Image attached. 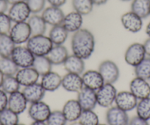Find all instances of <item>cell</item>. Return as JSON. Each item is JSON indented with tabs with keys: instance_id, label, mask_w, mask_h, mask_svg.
<instances>
[{
	"instance_id": "cell-30",
	"label": "cell",
	"mask_w": 150,
	"mask_h": 125,
	"mask_svg": "<svg viewBox=\"0 0 150 125\" xmlns=\"http://www.w3.org/2000/svg\"><path fill=\"white\" fill-rule=\"evenodd\" d=\"M52 65L47 56L35 57L34 61L32 67L36 70L40 76H43L52 71Z\"/></svg>"
},
{
	"instance_id": "cell-56",
	"label": "cell",
	"mask_w": 150,
	"mask_h": 125,
	"mask_svg": "<svg viewBox=\"0 0 150 125\" xmlns=\"http://www.w3.org/2000/svg\"><path fill=\"white\" fill-rule=\"evenodd\" d=\"M0 125H1V124H0Z\"/></svg>"
},
{
	"instance_id": "cell-51",
	"label": "cell",
	"mask_w": 150,
	"mask_h": 125,
	"mask_svg": "<svg viewBox=\"0 0 150 125\" xmlns=\"http://www.w3.org/2000/svg\"><path fill=\"white\" fill-rule=\"evenodd\" d=\"M70 125H83V124H80L78 121H77V122H71V124Z\"/></svg>"
},
{
	"instance_id": "cell-20",
	"label": "cell",
	"mask_w": 150,
	"mask_h": 125,
	"mask_svg": "<svg viewBox=\"0 0 150 125\" xmlns=\"http://www.w3.org/2000/svg\"><path fill=\"white\" fill-rule=\"evenodd\" d=\"M22 93L28 103H33L41 101L45 97L46 91L41 86V83L37 82L27 87H24Z\"/></svg>"
},
{
	"instance_id": "cell-17",
	"label": "cell",
	"mask_w": 150,
	"mask_h": 125,
	"mask_svg": "<svg viewBox=\"0 0 150 125\" xmlns=\"http://www.w3.org/2000/svg\"><path fill=\"white\" fill-rule=\"evenodd\" d=\"M83 85L85 87L97 91L104 85L105 81L98 70H89L82 74Z\"/></svg>"
},
{
	"instance_id": "cell-26",
	"label": "cell",
	"mask_w": 150,
	"mask_h": 125,
	"mask_svg": "<svg viewBox=\"0 0 150 125\" xmlns=\"http://www.w3.org/2000/svg\"><path fill=\"white\" fill-rule=\"evenodd\" d=\"M27 22L28 23L29 27L31 30L32 36L45 34L47 24H46L41 15L33 14V15H30Z\"/></svg>"
},
{
	"instance_id": "cell-33",
	"label": "cell",
	"mask_w": 150,
	"mask_h": 125,
	"mask_svg": "<svg viewBox=\"0 0 150 125\" xmlns=\"http://www.w3.org/2000/svg\"><path fill=\"white\" fill-rule=\"evenodd\" d=\"M21 85L15 75L5 76L1 89L8 94L19 91Z\"/></svg>"
},
{
	"instance_id": "cell-52",
	"label": "cell",
	"mask_w": 150,
	"mask_h": 125,
	"mask_svg": "<svg viewBox=\"0 0 150 125\" xmlns=\"http://www.w3.org/2000/svg\"><path fill=\"white\" fill-rule=\"evenodd\" d=\"M122 2H129V1H132V0H121Z\"/></svg>"
},
{
	"instance_id": "cell-40",
	"label": "cell",
	"mask_w": 150,
	"mask_h": 125,
	"mask_svg": "<svg viewBox=\"0 0 150 125\" xmlns=\"http://www.w3.org/2000/svg\"><path fill=\"white\" fill-rule=\"evenodd\" d=\"M25 2L28 5L31 13L38 14L45 9L47 0H26Z\"/></svg>"
},
{
	"instance_id": "cell-14",
	"label": "cell",
	"mask_w": 150,
	"mask_h": 125,
	"mask_svg": "<svg viewBox=\"0 0 150 125\" xmlns=\"http://www.w3.org/2000/svg\"><path fill=\"white\" fill-rule=\"evenodd\" d=\"M121 23L125 29L132 33L138 32L143 27L142 18L131 10L122 15Z\"/></svg>"
},
{
	"instance_id": "cell-15",
	"label": "cell",
	"mask_w": 150,
	"mask_h": 125,
	"mask_svg": "<svg viewBox=\"0 0 150 125\" xmlns=\"http://www.w3.org/2000/svg\"><path fill=\"white\" fill-rule=\"evenodd\" d=\"M77 100L83 110H93L97 105L96 91L85 87L78 92Z\"/></svg>"
},
{
	"instance_id": "cell-41",
	"label": "cell",
	"mask_w": 150,
	"mask_h": 125,
	"mask_svg": "<svg viewBox=\"0 0 150 125\" xmlns=\"http://www.w3.org/2000/svg\"><path fill=\"white\" fill-rule=\"evenodd\" d=\"M8 96L2 89H0V112L8 108Z\"/></svg>"
},
{
	"instance_id": "cell-21",
	"label": "cell",
	"mask_w": 150,
	"mask_h": 125,
	"mask_svg": "<svg viewBox=\"0 0 150 125\" xmlns=\"http://www.w3.org/2000/svg\"><path fill=\"white\" fill-rule=\"evenodd\" d=\"M27 100H26L22 91H18L9 94L8 108L17 114L24 113L27 108Z\"/></svg>"
},
{
	"instance_id": "cell-8",
	"label": "cell",
	"mask_w": 150,
	"mask_h": 125,
	"mask_svg": "<svg viewBox=\"0 0 150 125\" xmlns=\"http://www.w3.org/2000/svg\"><path fill=\"white\" fill-rule=\"evenodd\" d=\"M52 112L50 105L44 101L30 103L28 115L34 122H46Z\"/></svg>"
},
{
	"instance_id": "cell-42",
	"label": "cell",
	"mask_w": 150,
	"mask_h": 125,
	"mask_svg": "<svg viewBox=\"0 0 150 125\" xmlns=\"http://www.w3.org/2000/svg\"><path fill=\"white\" fill-rule=\"evenodd\" d=\"M129 125H149L148 121L138 117V116H134L129 119Z\"/></svg>"
},
{
	"instance_id": "cell-22",
	"label": "cell",
	"mask_w": 150,
	"mask_h": 125,
	"mask_svg": "<svg viewBox=\"0 0 150 125\" xmlns=\"http://www.w3.org/2000/svg\"><path fill=\"white\" fill-rule=\"evenodd\" d=\"M83 108L77 100H69L63 105L62 112L66 117L67 122H74L78 121Z\"/></svg>"
},
{
	"instance_id": "cell-1",
	"label": "cell",
	"mask_w": 150,
	"mask_h": 125,
	"mask_svg": "<svg viewBox=\"0 0 150 125\" xmlns=\"http://www.w3.org/2000/svg\"><path fill=\"white\" fill-rule=\"evenodd\" d=\"M73 54L86 60L90 58L94 52L95 38L88 29L81 28L74 33L71 41Z\"/></svg>"
},
{
	"instance_id": "cell-4",
	"label": "cell",
	"mask_w": 150,
	"mask_h": 125,
	"mask_svg": "<svg viewBox=\"0 0 150 125\" xmlns=\"http://www.w3.org/2000/svg\"><path fill=\"white\" fill-rule=\"evenodd\" d=\"M98 71L105 83L114 84L119 78L120 70L117 64L112 60H105L99 64Z\"/></svg>"
},
{
	"instance_id": "cell-34",
	"label": "cell",
	"mask_w": 150,
	"mask_h": 125,
	"mask_svg": "<svg viewBox=\"0 0 150 125\" xmlns=\"http://www.w3.org/2000/svg\"><path fill=\"white\" fill-rule=\"evenodd\" d=\"M19 123L18 114L12 111L8 108L0 112V124L16 125Z\"/></svg>"
},
{
	"instance_id": "cell-54",
	"label": "cell",
	"mask_w": 150,
	"mask_h": 125,
	"mask_svg": "<svg viewBox=\"0 0 150 125\" xmlns=\"http://www.w3.org/2000/svg\"><path fill=\"white\" fill-rule=\"evenodd\" d=\"M16 125H25V124H21V123H18V124H16Z\"/></svg>"
},
{
	"instance_id": "cell-39",
	"label": "cell",
	"mask_w": 150,
	"mask_h": 125,
	"mask_svg": "<svg viewBox=\"0 0 150 125\" xmlns=\"http://www.w3.org/2000/svg\"><path fill=\"white\" fill-rule=\"evenodd\" d=\"M12 23L6 13H0V34H9L13 26Z\"/></svg>"
},
{
	"instance_id": "cell-37",
	"label": "cell",
	"mask_w": 150,
	"mask_h": 125,
	"mask_svg": "<svg viewBox=\"0 0 150 125\" xmlns=\"http://www.w3.org/2000/svg\"><path fill=\"white\" fill-rule=\"evenodd\" d=\"M78 122L83 125H98L99 124V119L98 115L93 110H83Z\"/></svg>"
},
{
	"instance_id": "cell-29",
	"label": "cell",
	"mask_w": 150,
	"mask_h": 125,
	"mask_svg": "<svg viewBox=\"0 0 150 125\" xmlns=\"http://www.w3.org/2000/svg\"><path fill=\"white\" fill-rule=\"evenodd\" d=\"M16 46L9 34H0V57L9 58Z\"/></svg>"
},
{
	"instance_id": "cell-24",
	"label": "cell",
	"mask_w": 150,
	"mask_h": 125,
	"mask_svg": "<svg viewBox=\"0 0 150 125\" xmlns=\"http://www.w3.org/2000/svg\"><path fill=\"white\" fill-rule=\"evenodd\" d=\"M63 67L68 73L82 75L85 72L86 64L84 59L74 54H72L69 55L67 57L63 63Z\"/></svg>"
},
{
	"instance_id": "cell-43",
	"label": "cell",
	"mask_w": 150,
	"mask_h": 125,
	"mask_svg": "<svg viewBox=\"0 0 150 125\" xmlns=\"http://www.w3.org/2000/svg\"><path fill=\"white\" fill-rule=\"evenodd\" d=\"M67 0H47V2L50 5V6L58 7L61 8L66 3Z\"/></svg>"
},
{
	"instance_id": "cell-13",
	"label": "cell",
	"mask_w": 150,
	"mask_h": 125,
	"mask_svg": "<svg viewBox=\"0 0 150 125\" xmlns=\"http://www.w3.org/2000/svg\"><path fill=\"white\" fill-rule=\"evenodd\" d=\"M61 87L69 92L78 93L84 87L81 75L67 73L62 77Z\"/></svg>"
},
{
	"instance_id": "cell-25",
	"label": "cell",
	"mask_w": 150,
	"mask_h": 125,
	"mask_svg": "<svg viewBox=\"0 0 150 125\" xmlns=\"http://www.w3.org/2000/svg\"><path fill=\"white\" fill-rule=\"evenodd\" d=\"M69 55L67 48L63 45H53L47 57L53 65H61L63 64Z\"/></svg>"
},
{
	"instance_id": "cell-2",
	"label": "cell",
	"mask_w": 150,
	"mask_h": 125,
	"mask_svg": "<svg viewBox=\"0 0 150 125\" xmlns=\"http://www.w3.org/2000/svg\"><path fill=\"white\" fill-rule=\"evenodd\" d=\"M26 43L27 48L35 57L47 56L54 45L50 37L44 34L31 36Z\"/></svg>"
},
{
	"instance_id": "cell-19",
	"label": "cell",
	"mask_w": 150,
	"mask_h": 125,
	"mask_svg": "<svg viewBox=\"0 0 150 125\" xmlns=\"http://www.w3.org/2000/svg\"><path fill=\"white\" fill-rule=\"evenodd\" d=\"M83 15L76 11H72L65 15L62 25L69 33H74L82 28Z\"/></svg>"
},
{
	"instance_id": "cell-6",
	"label": "cell",
	"mask_w": 150,
	"mask_h": 125,
	"mask_svg": "<svg viewBox=\"0 0 150 125\" xmlns=\"http://www.w3.org/2000/svg\"><path fill=\"white\" fill-rule=\"evenodd\" d=\"M9 35L16 45L27 43L32 36L28 23L27 21L15 23L11 27Z\"/></svg>"
},
{
	"instance_id": "cell-44",
	"label": "cell",
	"mask_w": 150,
	"mask_h": 125,
	"mask_svg": "<svg viewBox=\"0 0 150 125\" xmlns=\"http://www.w3.org/2000/svg\"><path fill=\"white\" fill-rule=\"evenodd\" d=\"M9 9V4L7 0H0V13H6Z\"/></svg>"
},
{
	"instance_id": "cell-16",
	"label": "cell",
	"mask_w": 150,
	"mask_h": 125,
	"mask_svg": "<svg viewBox=\"0 0 150 125\" xmlns=\"http://www.w3.org/2000/svg\"><path fill=\"white\" fill-rule=\"evenodd\" d=\"M41 16L46 24L54 27L62 24L65 14L60 8L50 6L42 11Z\"/></svg>"
},
{
	"instance_id": "cell-27",
	"label": "cell",
	"mask_w": 150,
	"mask_h": 125,
	"mask_svg": "<svg viewBox=\"0 0 150 125\" xmlns=\"http://www.w3.org/2000/svg\"><path fill=\"white\" fill-rule=\"evenodd\" d=\"M68 34H69V32L66 31L63 25L60 24V25L52 27L49 33V37L52 42L53 45H63V43L66 41L68 38Z\"/></svg>"
},
{
	"instance_id": "cell-10",
	"label": "cell",
	"mask_w": 150,
	"mask_h": 125,
	"mask_svg": "<svg viewBox=\"0 0 150 125\" xmlns=\"http://www.w3.org/2000/svg\"><path fill=\"white\" fill-rule=\"evenodd\" d=\"M105 118L108 125H129V118L127 112L116 106H111L108 108Z\"/></svg>"
},
{
	"instance_id": "cell-3",
	"label": "cell",
	"mask_w": 150,
	"mask_h": 125,
	"mask_svg": "<svg viewBox=\"0 0 150 125\" xmlns=\"http://www.w3.org/2000/svg\"><path fill=\"white\" fill-rule=\"evenodd\" d=\"M97 105L102 108H109L115 103L118 91L112 83H104L100 89L96 91Z\"/></svg>"
},
{
	"instance_id": "cell-5",
	"label": "cell",
	"mask_w": 150,
	"mask_h": 125,
	"mask_svg": "<svg viewBox=\"0 0 150 125\" xmlns=\"http://www.w3.org/2000/svg\"><path fill=\"white\" fill-rule=\"evenodd\" d=\"M11 58L19 68H24L33 66L35 56L27 46L18 45L15 47Z\"/></svg>"
},
{
	"instance_id": "cell-18",
	"label": "cell",
	"mask_w": 150,
	"mask_h": 125,
	"mask_svg": "<svg viewBox=\"0 0 150 125\" xmlns=\"http://www.w3.org/2000/svg\"><path fill=\"white\" fill-rule=\"evenodd\" d=\"M15 76L20 85L24 87L37 83L40 77L33 67L19 68Z\"/></svg>"
},
{
	"instance_id": "cell-48",
	"label": "cell",
	"mask_w": 150,
	"mask_h": 125,
	"mask_svg": "<svg viewBox=\"0 0 150 125\" xmlns=\"http://www.w3.org/2000/svg\"><path fill=\"white\" fill-rule=\"evenodd\" d=\"M30 125H47L46 122H34L33 121V123Z\"/></svg>"
},
{
	"instance_id": "cell-45",
	"label": "cell",
	"mask_w": 150,
	"mask_h": 125,
	"mask_svg": "<svg viewBox=\"0 0 150 125\" xmlns=\"http://www.w3.org/2000/svg\"><path fill=\"white\" fill-rule=\"evenodd\" d=\"M144 47V50H145L146 55L148 56L149 57H150V37H149L145 42L143 44Z\"/></svg>"
},
{
	"instance_id": "cell-46",
	"label": "cell",
	"mask_w": 150,
	"mask_h": 125,
	"mask_svg": "<svg viewBox=\"0 0 150 125\" xmlns=\"http://www.w3.org/2000/svg\"><path fill=\"white\" fill-rule=\"evenodd\" d=\"M93 3L94 5H97V6H100V5H105L108 2V0H92Z\"/></svg>"
},
{
	"instance_id": "cell-9",
	"label": "cell",
	"mask_w": 150,
	"mask_h": 125,
	"mask_svg": "<svg viewBox=\"0 0 150 125\" xmlns=\"http://www.w3.org/2000/svg\"><path fill=\"white\" fill-rule=\"evenodd\" d=\"M8 11V16L13 23L25 22L29 19L31 14V11L26 2L11 5Z\"/></svg>"
},
{
	"instance_id": "cell-53",
	"label": "cell",
	"mask_w": 150,
	"mask_h": 125,
	"mask_svg": "<svg viewBox=\"0 0 150 125\" xmlns=\"http://www.w3.org/2000/svg\"><path fill=\"white\" fill-rule=\"evenodd\" d=\"M98 125H108V124H99Z\"/></svg>"
},
{
	"instance_id": "cell-36",
	"label": "cell",
	"mask_w": 150,
	"mask_h": 125,
	"mask_svg": "<svg viewBox=\"0 0 150 125\" xmlns=\"http://www.w3.org/2000/svg\"><path fill=\"white\" fill-rule=\"evenodd\" d=\"M135 75L136 77L149 80L150 79V57H146L141 62L135 67Z\"/></svg>"
},
{
	"instance_id": "cell-12",
	"label": "cell",
	"mask_w": 150,
	"mask_h": 125,
	"mask_svg": "<svg viewBox=\"0 0 150 125\" xmlns=\"http://www.w3.org/2000/svg\"><path fill=\"white\" fill-rule=\"evenodd\" d=\"M129 91L135 95L138 100L150 97V83L147 80L135 77L129 83Z\"/></svg>"
},
{
	"instance_id": "cell-32",
	"label": "cell",
	"mask_w": 150,
	"mask_h": 125,
	"mask_svg": "<svg viewBox=\"0 0 150 125\" xmlns=\"http://www.w3.org/2000/svg\"><path fill=\"white\" fill-rule=\"evenodd\" d=\"M19 67L16 64L11 57L2 58L0 57V71L5 76L16 75Z\"/></svg>"
},
{
	"instance_id": "cell-7",
	"label": "cell",
	"mask_w": 150,
	"mask_h": 125,
	"mask_svg": "<svg viewBox=\"0 0 150 125\" xmlns=\"http://www.w3.org/2000/svg\"><path fill=\"white\" fill-rule=\"evenodd\" d=\"M146 57L144 45L139 43H134L128 46L125 54L126 63L135 67Z\"/></svg>"
},
{
	"instance_id": "cell-23",
	"label": "cell",
	"mask_w": 150,
	"mask_h": 125,
	"mask_svg": "<svg viewBox=\"0 0 150 125\" xmlns=\"http://www.w3.org/2000/svg\"><path fill=\"white\" fill-rule=\"evenodd\" d=\"M41 77V84L46 91H54L61 87L62 77L52 70Z\"/></svg>"
},
{
	"instance_id": "cell-35",
	"label": "cell",
	"mask_w": 150,
	"mask_h": 125,
	"mask_svg": "<svg viewBox=\"0 0 150 125\" xmlns=\"http://www.w3.org/2000/svg\"><path fill=\"white\" fill-rule=\"evenodd\" d=\"M135 109L138 117L146 121L150 120V97L139 100Z\"/></svg>"
},
{
	"instance_id": "cell-11",
	"label": "cell",
	"mask_w": 150,
	"mask_h": 125,
	"mask_svg": "<svg viewBox=\"0 0 150 125\" xmlns=\"http://www.w3.org/2000/svg\"><path fill=\"white\" fill-rule=\"evenodd\" d=\"M138 100L129 91H122L117 93L115 100L116 107L126 112L131 111L136 108Z\"/></svg>"
},
{
	"instance_id": "cell-49",
	"label": "cell",
	"mask_w": 150,
	"mask_h": 125,
	"mask_svg": "<svg viewBox=\"0 0 150 125\" xmlns=\"http://www.w3.org/2000/svg\"><path fill=\"white\" fill-rule=\"evenodd\" d=\"M4 78H5V75H4L3 73H2V72L0 71V89H1V87H2V82H3Z\"/></svg>"
},
{
	"instance_id": "cell-38",
	"label": "cell",
	"mask_w": 150,
	"mask_h": 125,
	"mask_svg": "<svg viewBox=\"0 0 150 125\" xmlns=\"http://www.w3.org/2000/svg\"><path fill=\"white\" fill-rule=\"evenodd\" d=\"M67 122L62 110H59L52 111L46 121L47 125H66Z\"/></svg>"
},
{
	"instance_id": "cell-55",
	"label": "cell",
	"mask_w": 150,
	"mask_h": 125,
	"mask_svg": "<svg viewBox=\"0 0 150 125\" xmlns=\"http://www.w3.org/2000/svg\"><path fill=\"white\" fill-rule=\"evenodd\" d=\"M149 80H150V79H149Z\"/></svg>"
},
{
	"instance_id": "cell-31",
	"label": "cell",
	"mask_w": 150,
	"mask_h": 125,
	"mask_svg": "<svg viewBox=\"0 0 150 125\" xmlns=\"http://www.w3.org/2000/svg\"><path fill=\"white\" fill-rule=\"evenodd\" d=\"M72 7L74 10L82 15H87L92 12L93 3L92 0H72Z\"/></svg>"
},
{
	"instance_id": "cell-50",
	"label": "cell",
	"mask_w": 150,
	"mask_h": 125,
	"mask_svg": "<svg viewBox=\"0 0 150 125\" xmlns=\"http://www.w3.org/2000/svg\"><path fill=\"white\" fill-rule=\"evenodd\" d=\"M146 33L149 36V37H150V22L147 24L146 27Z\"/></svg>"
},
{
	"instance_id": "cell-47",
	"label": "cell",
	"mask_w": 150,
	"mask_h": 125,
	"mask_svg": "<svg viewBox=\"0 0 150 125\" xmlns=\"http://www.w3.org/2000/svg\"><path fill=\"white\" fill-rule=\"evenodd\" d=\"M9 5H13V4L16 3H18V2H25L26 0H7Z\"/></svg>"
},
{
	"instance_id": "cell-28",
	"label": "cell",
	"mask_w": 150,
	"mask_h": 125,
	"mask_svg": "<svg viewBox=\"0 0 150 125\" xmlns=\"http://www.w3.org/2000/svg\"><path fill=\"white\" fill-rule=\"evenodd\" d=\"M131 11L142 19L150 15V0H132Z\"/></svg>"
}]
</instances>
